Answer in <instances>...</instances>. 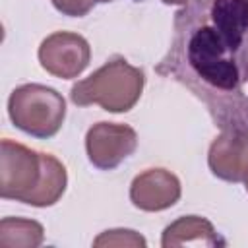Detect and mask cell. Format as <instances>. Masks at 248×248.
Returning <instances> with one entry per match:
<instances>
[{"label":"cell","instance_id":"cell-9","mask_svg":"<svg viewBox=\"0 0 248 248\" xmlns=\"http://www.w3.org/2000/svg\"><path fill=\"white\" fill-rule=\"evenodd\" d=\"M225 246V238L215 231L211 221L200 215H184L172 221L165 227L161 236L163 248H174V246Z\"/></svg>","mask_w":248,"mask_h":248},{"label":"cell","instance_id":"cell-13","mask_svg":"<svg viewBox=\"0 0 248 248\" xmlns=\"http://www.w3.org/2000/svg\"><path fill=\"white\" fill-rule=\"evenodd\" d=\"M165 4H172V6H184L188 0H163Z\"/></svg>","mask_w":248,"mask_h":248},{"label":"cell","instance_id":"cell-14","mask_svg":"<svg viewBox=\"0 0 248 248\" xmlns=\"http://www.w3.org/2000/svg\"><path fill=\"white\" fill-rule=\"evenodd\" d=\"M244 188H246V192H248V176H246V180H244Z\"/></svg>","mask_w":248,"mask_h":248},{"label":"cell","instance_id":"cell-5","mask_svg":"<svg viewBox=\"0 0 248 248\" xmlns=\"http://www.w3.org/2000/svg\"><path fill=\"white\" fill-rule=\"evenodd\" d=\"M43 70L60 79L78 78L91 60V46L85 37L72 31H54L39 46Z\"/></svg>","mask_w":248,"mask_h":248},{"label":"cell","instance_id":"cell-11","mask_svg":"<svg viewBox=\"0 0 248 248\" xmlns=\"http://www.w3.org/2000/svg\"><path fill=\"white\" fill-rule=\"evenodd\" d=\"M147 244V240L132 231V229H108L105 232H101L95 240L93 246L101 248V246H130V248H143Z\"/></svg>","mask_w":248,"mask_h":248},{"label":"cell","instance_id":"cell-2","mask_svg":"<svg viewBox=\"0 0 248 248\" xmlns=\"http://www.w3.org/2000/svg\"><path fill=\"white\" fill-rule=\"evenodd\" d=\"M0 196L33 207H50L66 192V167L50 153L14 140L0 143Z\"/></svg>","mask_w":248,"mask_h":248},{"label":"cell","instance_id":"cell-6","mask_svg":"<svg viewBox=\"0 0 248 248\" xmlns=\"http://www.w3.org/2000/svg\"><path fill=\"white\" fill-rule=\"evenodd\" d=\"M138 147V134L128 124L97 122L85 134V151L93 167L101 170L116 169Z\"/></svg>","mask_w":248,"mask_h":248},{"label":"cell","instance_id":"cell-10","mask_svg":"<svg viewBox=\"0 0 248 248\" xmlns=\"http://www.w3.org/2000/svg\"><path fill=\"white\" fill-rule=\"evenodd\" d=\"M45 240V229L39 221L23 217H4L0 221L2 248H37Z\"/></svg>","mask_w":248,"mask_h":248},{"label":"cell","instance_id":"cell-12","mask_svg":"<svg viewBox=\"0 0 248 248\" xmlns=\"http://www.w3.org/2000/svg\"><path fill=\"white\" fill-rule=\"evenodd\" d=\"M50 2L60 14L70 17H83L97 4V0H50Z\"/></svg>","mask_w":248,"mask_h":248},{"label":"cell","instance_id":"cell-7","mask_svg":"<svg viewBox=\"0 0 248 248\" xmlns=\"http://www.w3.org/2000/svg\"><path fill=\"white\" fill-rule=\"evenodd\" d=\"M209 170L225 182H244L248 176V130L225 128L207 151Z\"/></svg>","mask_w":248,"mask_h":248},{"label":"cell","instance_id":"cell-4","mask_svg":"<svg viewBox=\"0 0 248 248\" xmlns=\"http://www.w3.org/2000/svg\"><path fill=\"white\" fill-rule=\"evenodd\" d=\"M8 116L12 124L39 140L58 134L66 118L62 93L43 83H23L10 93Z\"/></svg>","mask_w":248,"mask_h":248},{"label":"cell","instance_id":"cell-3","mask_svg":"<svg viewBox=\"0 0 248 248\" xmlns=\"http://www.w3.org/2000/svg\"><path fill=\"white\" fill-rule=\"evenodd\" d=\"M145 74L124 56L108 58L87 78L70 89V99L78 107L99 105L107 112H128L143 93Z\"/></svg>","mask_w":248,"mask_h":248},{"label":"cell","instance_id":"cell-15","mask_svg":"<svg viewBox=\"0 0 248 248\" xmlns=\"http://www.w3.org/2000/svg\"><path fill=\"white\" fill-rule=\"evenodd\" d=\"M97 2H103V4H107V2H112V0H97Z\"/></svg>","mask_w":248,"mask_h":248},{"label":"cell","instance_id":"cell-1","mask_svg":"<svg viewBox=\"0 0 248 248\" xmlns=\"http://www.w3.org/2000/svg\"><path fill=\"white\" fill-rule=\"evenodd\" d=\"M155 70L188 87L221 130H248V0H188Z\"/></svg>","mask_w":248,"mask_h":248},{"label":"cell","instance_id":"cell-8","mask_svg":"<svg viewBox=\"0 0 248 248\" xmlns=\"http://www.w3.org/2000/svg\"><path fill=\"white\" fill-rule=\"evenodd\" d=\"M182 194L176 174L167 169H147L130 184V202L141 211H163L172 207Z\"/></svg>","mask_w":248,"mask_h":248}]
</instances>
